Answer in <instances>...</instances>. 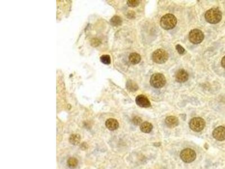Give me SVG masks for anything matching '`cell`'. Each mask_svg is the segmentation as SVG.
Wrapping results in <instances>:
<instances>
[{
    "mask_svg": "<svg viewBox=\"0 0 225 169\" xmlns=\"http://www.w3.org/2000/svg\"><path fill=\"white\" fill-rule=\"evenodd\" d=\"M127 87L128 90H129L130 91H132V92H134L137 90L139 88L137 85L136 83L131 80L128 81L127 83Z\"/></svg>",
    "mask_w": 225,
    "mask_h": 169,
    "instance_id": "17",
    "label": "cell"
},
{
    "mask_svg": "<svg viewBox=\"0 0 225 169\" xmlns=\"http://www.w3.org/2000/svg\"><path fill=\"white\" fill-rule=\"evenodd\" d=\"M100 61L105 64H110L111 62V59L108 55H103L101 56Z\"/></svg>",
    "mask_w": 225,
    "mask_h": 169,
    "instance_id": "19",
    "label": "cell"
},
{
    "mask_svg": "<svg viewBox=\"0 0 225 169\" xmlns=\"http://www.w3.org/2000/svg\"><path fill=\"white\" fill-rule=\"evenodd\" d=\"M141 59V56L140 55V54L136 52H134V53L131 54L129 56V60H130V62L133 64H138L140 62Z\"/></svg>",
    "mask_w": 225,
    "mask_h": 169,
    "instance_id": "14",
    "label": "cell"
},
{
    "mask_svg": "<svg viewBox=\"0 0 225 169\" xmlns=\"http://www.w3.org/2000/svg\"><path fill=\"white\" fill-rule=\"evenodd\" d=\"M205 18L206 20L211 24H217L221 21L222 13L217 8H212L206 12Z\"/></svg>",
    "mask_w": 225,
    "mask_h": 169,
    "instance_id": "2",
    "label": "cell"
},
{
    "mask_svg": "<svg viewBox=\"0 0 225 169\" xmlns=\"http://www.w3.org/2000/svg\"><path fill=\"white\" fill-rule=\"evenodd\" d=\"M189 126L191 129L194 131L199 132L203 130L205 127V121L201 117H195L191 120Z\"/></svg>",
    "mask_w": 225,
    "mask_h": 169,
    "instance_id": "5",
    "label": "cell"
},
{
    "mask_svg": "<svg viewBox=\"0 0 225 169\" xmlns=\"http://www.w3.org/2000/svg\"><path fill=\"white\" fill-rule=\"evenodd\" d=\"M176 49L177 51L180 54H183L185 52V49L183 48L182 46H181L180 45H176Z\"/></svg>",
    "mask_w": 225,
    "mask_h": 169,
    "instance_id": "22",
    "label": "cell"
},
{
    "mask_svg": "<svg viewBox=\"0 0 225 169\" xmlns=\"http://www.w3.org/2000/svg\"><path fill=\"white\" fill-rule=\"evenodd\" d=\"M132 122L135 125H139L142 124V120L139 117H134L132 119Z\"/></svg>",
    "mask_w": 225,
    "mask_h": 169,
    "instance_id": "21",
    "label": "cell"
},
{
    "mask_svg": "<svg viewBox=\"0 0 225 169\" xmlns=\"http://www.w3.org/2000/svg\"><path fill=\"white\" fill-rule=\"evenodd\" d=\"M122 20L121 18L118 16H114L110 20L111 24L114 26H120L122 24Z\"/></svg>",
    "mask_w": 225,
    "mask_h": 169,
    "instance_id": "18",
    "label": "cell"
},
{
    "mask_svg": "<svg viewBox=\"0 0 225 169\" xmlns=\"http://www.w3.org/2000/svg\"><path fill=\"white\" fill-rule=\"evenodd\" d=\"M196 153L190 148H186L182 150L180 153V157L183 162L186 163H191L196 158Z\"/></svg>",
    "mask_w": 225,
    "mask_h": 169,
    "instance_id": "7",
    "label": "cell"
},
{
    "mask_svg": "<svg viewBox=\"0 0 225 169\" xmlns=\"http://www.w3.org/2000/svg\"><path fill=\"white\" fill-rule=\"evenodd\" d=\"M136 103L137 105L143 108H148L151 106V103L147 97L143 95H139L136 98Z\"/></svg>",
    "mask_w": 225,
    "mask_h": 169,
    "instance_id": "9",
    "label": "cell"
},
{
    "mask_svg": "<svg viewBox=\"0 0 225 169\" xmlns=\"http://www.w3.org/2000/svg\"><path fill=\"white\" fill-rule=\"evenodd\" d=\"M140 2L139 0H128L127 1V5L131 8H135L139 6Z\"/></svg>",
    "mask_w": 225,
    "mask_h": 169,
    "instance_id": "20",
    "label": "cell"
},
{
    "mask_svg": "<svg viewBox=\"0 0 225 169\" xmlns=\"http://www.w3.org/2000/svg\"><path fill=\"white\" fill-rule=\"evenodd\" d=\"M152 59L158 64H163L168 60V54L163 49H158L153 53Z\"/></svg>",
    "mask_w": 225,
    "mask_h": 169,
    "instance_id": "4",
    "label": "cell"
},
{
    "mask_svg": "<svg viewBox=\"0 0 225 169\" xmlns=\"http://www.w3.org/2000/svg\"><path fill=\"white\" fill-rule=\"evenodd\" d=\"M81 136H80L79 135L74 134L70 135L69 139V141L70 144H72L73 145L77 146L81 142Z\"/></svg>",
    "mask_w": 225,
    "mask_h": 169,
    "instance_id": "15",
    "label": "cell"
},
{
    "mask_svg": "<svg viewBox=\"0 0 225 169\" xmlns=\"http://www.w3.org/2000/svg\"><path fill=\"white\" fill-rule=\"evenodd\" d=\"M165 122L169 128H174L178 125L179 121L178 118L175 116H168L166 118Z\"/></svg>",
    "mask_w": 225,
    "mask_h": 169,
    "instance_id": "11",
    "label": "cell"
},
{
    "mask_svg": "<svg viewBox=\"0 0 225 169\" xmlns=\"http://www.w3.org/2000/svg\"><path fill=\"white\" fill-rule=\"evenodd\" d=\"M153 127L152 124L148 122H145L141 124L140 130L144 133H149L153 130Z\"/></svg>",
    "mask_w": 225,
    "mask_h": 169,
    "instance_id": "13",
    "label": "cell"
},
{
    "mask_svg": "<svg viewBox=\"0 0 225 169\" xmlns=\"http://www.w3.org/2000/svg\"><path fill=\"white\" fill-rule=\"evenodd\" d=\"M176 81L178 83H185L189 78V74L185 70H179L175 74Z\"/></svg>",
    "mask_w": 225,
    "mask_h": 169,
    "instance_id": "10",
    "label": "cell"
},
{
    "mask_svg": "<svg viewBox=\"0 0 225 169\" xmlns=\"http://www.w3.org/2000/svg\"><path fill=\"white\" fill-rule=\"evenodd\" d=\"M105 125L109 130L113 131L117 130L118 128L119 123L117 120L114 118H109L105 122Z\"/></svg>",
    "mask_w": 225,
    "mask_h": 169,
    "instance_id": "12",
    "label": "cell"
},
{
    "mask_svg": "<svg viewBox=\"0 0 225 169\" xmlns=\"http://www.w3.org/2000/svg\"><path fill=\"white\" fill-rule=\"evenodd\" d=\"M204 38V35L202 30L198 29H194L191 30L189 39L191 43L194 44H199L201 43Z\"/></svg>",
    "mask_w": 225,
    "mask_h": 169,
    "instance_id": "6",
    "label": "cell"
},
{
    "mask_svg": "<svg viewBox=\"0 0 225 169\" xmlns=\"http://www.w3.org/2000/svg\"><path fill=\"white\" fill-rule=\"evenodd\" d=\"M213 136L214 139L218 141H223L225 140V127L223 126H219L216 128L213 131Z\"/></svg>",
    "mask_w": 225,
    "mask_h": 169,
    "instance_id": "8",
    "label": "cell"
},
{
    "mask_svg": "<svg viewBox=\"0 0 225 169\" xmlns=\"http://www.w3.org/2000/svg\"><path fill=\"white\" fill-rule=\"evenodd\" d=\"M78 161L74 157H70L67 161V165L71 169L76 168L78 165Z\"/></svg>",
    "mask_w": 225,
    "mask_h": 169,
    "instance_id": "16",
    "label": "cell"
},
{
    "mask_svg": "<svg viewBox=\"0 0 225 169\" xmlns=\"http://www.w3.org/2000/svg\"><path fill=\"white\" fill-rule=\"evenodd\" d=\"M150 84L156 89H159L164 86L166 83V79L162 74L156 73L153 74L150 78Z\"/></svg>",
    "mask_w": 225,
    "mask_h": 169,
    "instance_id": "3",
    "label": "cell"
},
{
    "mask_svg": "<svg viewBox=\"0 0 225 169\" xmlns=\"http://www.w3.org/2000/svg\"><path fill=\"white\" fill-rule=\"evenodd\" d=\"M177 23V18L171 14L165 15L160 19V26L165 30L173 29L176 26Z\"/></svg>",
    "mask_w": 225,
    "mask_h": 169,
    "instance_id": "1",
    "label": "cell"
},
{
    "mask_svg": "<svg viewBox=\"0 0 225 169\" xmlns=\"http://www.w3.org/2000/svg\"><path fill=\"white\" fill-rule=\"evenodd\" d=\"M221 64L222 66L225 69V56L222 58V61H221Z\"/></svg>",
    "mask_w": 225,
    "mask_h": 169,
    "instance_id": "23",
    "label": "cell"
}]
</instances>
